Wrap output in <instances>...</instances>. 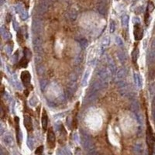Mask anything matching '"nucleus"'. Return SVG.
Here are the masks:
<instances>
[{"label":"nucleus","mask_w":155,"mask_h":155,"mask_svg":"<svg viewBox=\"0 0 155 155\" xmlns=\"http://www.w3.org/2000/svg\"><path fill=\"white\" fill-rule=\"evenodd\" d=\"M110 37H105L102 39V44L100 46V54H102L104 53L105 48L108 46V44H110Z\"/></svg>","instance_id":"12"},{"label":"nucleus","mask_w":155,"mask_h":155,"mask_svg":"<svg viewBox=\"0 0 155 155\" xmlns=\"http://www.w3.org/2000/svg\"><path fill=\"white\" fill-rule=\"evenodd\" d=\"M12 26L14 28V29L16 31H18L19 29V24L17 23V22L16 21V20H12Z\"/></svg>","instance_id":"40"},{"label":"nucleus","mask_w":155,"mask_h":155,"mask_svg":"<svg viewBox=\"0 0 155 155\" xmlns=\"http://www.w3.org/2000/svg\"><path fill=\"white\" fill-rule=\"evenodd\" d=\"M89 74H90V71L89 70L86 71L85 74H84V78H83V79H82V86H86L87 85V83H88V76H89Z\"/></svg>","instance_id":"23"},{"label":"nucleus","mask_w":155,"mask_h":155,"mask_svg":"<svg viewBox=\"0 0 155 155\" xmlns=\"http://www.w3.org/2000/svg\"><path fill=\"white\" fill-rule=\"evenodd\" d=\"M153 9H154V5L153 4L152 2H149V3H148V5H147V12H148L150 13V12H151Z\"/></svg>","instance_id":"36"},{"label":"nucleus","mask_w":155,"mask_h":155,"mask_svg":"<svg viewBox=\"0 0 155 155\" xmlns=\"http://www.w3.org/2000/svg\"><path fill=\"white\" fill-rule=\"evenodd\" d=\"M129 20H130V18H129L128 15L122 16V25L124 27H127L128 24H129Z\"/></svg>","instance_id":"21"},{"label":"nucleus","mask_w":155,"mask_h":155,"mask_svg":"<svg viewBox=\"0 0 155 155\" xmlns=\"http://www.w3.org/2000/svg\"><path fill=\"white\" fill-rule=\"evenodd\" d=\"M155 60V50H151L148 54V61L150 63H152Z\"/></svg>","instance_id":"24"},{"label":"nucleus","mask_w":155,"mask_h":155,"mask_svg":"<svg viewBox=\"0 0 155 155\" xmlns=\"http://www.w3.org/2000/svg\"><path fill=\"white\" fill-rule=\"evenodd\" d=\"M6 19H7V21H8V22H9V21L11 20L12 17H11V16H10V14H8V15H7V18H6Z\"/></svg>","instance_id":"47"},{"label":"nucleus","mask_w":155,"mask_h":155,"mask_svg":"<svg viewBox=\"0 0 155 155\" xmlns=\"http://www.w3.org/2000/svg\"><path fill=\"white\" fill-rule=\"evenodd\" d=\"M0 32H1V35H2V37H3V38L4 40H10L11 39L12 36H11L10 33L9 32V31L3 26H1V29H0Z\"/></svg>","instance_id":"16"},{"label":"nucleus","mask_w":155,"mask_h":155,"mask_svg":"<svg viewBox=\"0 0 155 155\" xmlns=\"http://www.w3.org/2000/svg\"><path fill=\"white\" fill-rule=\"evenodd\" d=\"M133 22L135 23V24H140V19L137 18V17H136V18L135 17V18L133 19Z\"/></svg>","instance_id":"45"},{"label":"nucleus","mask_w":155,"mask_h":155,"mask_svg":"<svg viewBox=\"0 0 155 155\" xmlns=\"http://www.w3.org/2000/svg\"><path fill=\"white\" fill-rule=\"evenodd\" d=\"M20 18H21L23 20H26L28 19V12H27L25 9L20 14Z\"/></svg>","instance_id":"34"},{"label":"nucleus","mask_w":155,"mask_h":155,"mask_svg":"<svg viewBox=\"0 0 155 155\" xmlns=\"http://www.w3.org/2000/svg\"><path fill=\"white\" fill-rule=\"evenodd\" d=\"M116 29V24H115V22L113 20H111L110 21V33H114V31Z\"/></svg>","instance_id":"35"},{"label":"nucleus","mask_w":155,"mask_h":155,"mask_svg":"<svg viewBox=\"0 0 155 155\" xmlns=\"http://www.w3.org/2000/svg\"><path fill=\"white\" fill-rule=\"evenodd\" d=\"M108 70L110 71L111 75L113 77H114L116 73V66L114 63L113 60L110 57L108 58Z\"/></svg>","instance_id":"11"},{"label":"nucleus","mask_w":155,"mask_h":155,"mask_svg":"<svg viewBox=\"0 0 155 155\" xmlns=\"http://www.w3.org/2000/svg\"><path fill=\"white\" fill-rule=\"evenodd\" d=\"M117 56L119 59V60L121 61V63H124L126 61V55L122 51H118L117 52Z\"/></svg>","instance_id":"26"},{"label":"nucleus","mask_w":155,"mask_h":155,"mask_svg":"<svg viewBox=\"0 0 155 155\" xmlns=\"http://www.w3.org/2000/svg\"><path fill=\"white\" fill-rule=\"evenodd\" d=\"M1 134H3V125H1Z\"/></svg>","instance_id":"48"},{"label":"nucleus","mask_w":155,"mask_h":155,"mask_svg":"<svg viewBox=\"0 0 155 155\" xmlns=\"http://www.w3.org/2000/svg\"><path fill=\"white\" fill-rule=\"evenodd\" d=\"M43 40L40 37H36L33 40V44H34V49L37 54H41L43 52V48H42Z\"/></svg>","instance_id":"4"},{"label":"nucleus","mask_w":155,"mask_h":155,"mask_svg":"<svg viewBox=\"0 0 155 155\" xmlns=\"http://www.w3.org/2000/svg\"><path fill=\"white\" fill-rule=\"evenodd\" d=\"M38 103V99L36 96H33L29 99V105L32 107H35Z\"/></svg>","instance_id":"28"},{"label":"nucleus","mask_w":155,"mask_h":155,"mask_svg":"<svg viewBox=\"0 0 155 155\" xmlns=\"http://www.w3.org/2000/svg\"><path fill=\"white\" fill-rule=\"evenodd\" d=\"M131 110L135 114L139 113V105H138V102L136 101H133L132 102V103H131Z\"/></svg>","instance_id":"20"},{"label":"nucleus","mask_w":155,"mask_h":155,"mask_svg":"<svg viewBox=\"0 0 155 155\" xmlns=\"http://www.w3.org/2000/svg\"><path fill=\"white\" fill-rule=\"evenodd\" d=\"M3 3H4V0H1V6H3Z\"/></svg>","instance_id":"49"},{"label":"nucleus","mask_w":155,"mask_h":155,"mask_svg":"<svg viewBox=\"0 0 155 155\" xmlns=\"http://www.w3.org/2000/svg\"><path fill=\"white\" fill-rule=\"evenodd\" d=\"M138 55H139V50L138 48H134L133 53H132V60H133V62L135 64L136 63V60H137V58H138Z\"/></svg>","instance_id":"22"},{"label":"nucleus","mask_w":155,"mask_h":155,"mask_svg":"<svg viewBox=\"0 0 155 155\" xmlns=\"http://www.w3.org/2000/svg\"><path fill=\"white\" fill-rule=\"evenodd\" d=\"M20 54H19V52L17 51V52H16L15 54H14V55H13V60H14V61L16 62L17 60V59H18V57H17V56L19 55Z\"/></svg>","instance_id":"44"},{"label":"nucleus","mask_w":155,"mask_h":155,"mask_svg":"<svg viewBox=\"0 0 155 155\" xmlns=\"http://www.w3.org/2000/svg\"><path fill=\"white\" fill-rule=\"evenodd\" d=\"M152 49L153 50H155V39L153 40L152 42Z\"/></svg>","instance_id":"46"},{"label":"nucleus","mask_w":155,"mask_h":155,"mask_svg":"<svg viewBox=\"0 0 155 155\" xmlns=\"http://www.w3.org/2000/svg\"><path fill=\"white\" fill-rule=\"evenodd\" d=\"M30 79H31V76L29 71H23L21 73V80L25 85V86H28L30 84Z\"/></svg>","instance_id":"10"},{"label":"nucleus","mask_w":155,"mask_h":155,"mask_svg":"<svg viewBox=\"0 0 155 155\" xmlns=\"http://www.w3.org/2000/svg\"><path fill=\"white\" fill-rule=\"evenodd\" d=\"M144 30L140 24H135L134 26V37L136 40H140L143 38Z\"/></svg>","instance_id":"6"},{"label":"nucleus","mask_w":155,"mask_h":155,"mask_svg":"<svg viewBox=\"0 0 155 155\" xmlns=\"http://www.w3.org/2000/svg\"><path fill=\"white\" fill-rule=\"evenodd\" d=\"M118 88H119V91L122 96H127V91H128V86L124 80L119 81L118 82Z\"/></svg>","instance_id":"7"},{"label":"nucleus","mask_w":155,"mask_h":155,"mask_svg":"<svg viewBox=\"0 0 155 155\" xmlns=\"http://www.w3.org/2000/svg\"><path fill=\"white\" fill-rule=\"evenodd\" d=\"M28 61H29V60H28L25 57H23L21 59L20 62V66L23 67V68H26V67H27V64H28Z\"/></svg>","instance_id":"31"},{"label":"nucleus","mask_w":155,"mask_h":155,"mask_svg":"<svg viewBox=\"0 0 155 155\" xmlns=\"http://www.w3.org/2000/svg\"><path fill=\"white\" fill-rule=\"evenodd\" d=\"M41 122H42V127H43V130L44 131H46V129H48V115H46V113L45 110H43V112L42 119H41Z\"/></svg>","instance_id":"14"},{"label":"nucleus","mask_w":155,"mask_h":155,"mask_svg":"<svg viewBox=\"0 0 155 155\" xmlns=\"http://www.w3.org/2000/svg\"><path fill=\"white\" fill-rule=\"evenodd\" d=\"M82 60H83V56L82 55H79L76 58H75V63H76V65H79V64H81L82 62Z\"/></svg>","instance_id":"37"},{"label":"nucleus","mask_w":155,"mask_h":155,"mask_svg":"<svg viewBox=\"0 0 155 155\" xmlns=\"http://www.w3.org/2000/svg\"><path fill=\"white\" fill-rule=\"evenodd\" d=\"M133 79H134V82L136 84V85H137L139 88H141L142 86V82H141V76H140L138 74L134 73L133 74Z\"/></svg>","instance_id":"19"},{"label":"nucleus","mask_w":155,"mask_h":155,"mask_svg":"<svg viewBox=\"0 0 155 155\" xmlns=\"http://www.w3.org/2000/svg\"><path fill=\"white\" fill-rule=\"evenodd\" d=\"M37 71L38 74H40V75L43 74L44 72H45V70H44L43 66V65H38L37 68Z\"/></svg>","instance_id":"33"},{"label":"nucleus","mask_w":155,"mask_h":155,"mask_svg":"<svg viewBox=\"0 0 155 155\" xmlns=\"http://www.w3.org/2000/svg\"><path fill=\"white\" fill-rule=\"evenodd\" d=\"M147 143L148 146L149 155H152L153 152L154 144H155V136L153 135L151 127L149 124H147Z\"/></svg>","instance_id":"1"},{"label":"nucleus","mask_w":155,"mask_h":155,"mask_svg":"<svg viewBox=\"0 0 155 155\" xmlns=\"http://www.w3.org/2000/svg\"><path fill=\"white\" fill-rule=\"evenodd\" d=\"M41 61H42V58L40 57H37L35 58V63L37 65H40L41 63Z\"/></svg>","instance_id":"43"},{"label":"nucleus","mask_w":155,"mask_h":155,"mask_svg":"<svg viewBox=\"0 0 155 155\" xmlns=\"http://www.w3.org/2000/svg\"><path fill=\"white\" fill-rule=\"evenodd\" d=\"M50 2L46 1V0H41L40 2L39 5L37 6V11L40 14H43L45 13L46 11L48 10V8H49V6H50Z\"/></svg>","instance_id":"5"},{"label":"nucleus","mask_w":155,"mask_h":155,"mask_svg":"<svg viewBox=\"0 0 155 155\" xmlns=\"http://www.w3.org/2000/svg\"><path fill=\"white\" fill-rule=\"evenodd\" d=\"M77 16H78V13L77 12L74 10V9H72L70 12H69V18L71 21H74L76 20L77 18Z\"/></svg>","instance_id":"27"},{"label":"nucleus","mask_w":155,"mask_h":155,"mask_svg":"<svg viewBox=\"0 0 155 155\" xmlns=\"http://www.w3.org/2000/svg\"><path fill=\"white\" fill-rule=\"evenodd\" d=\"M105 1V0H99L97 4V10L102 16H105L107 13V5Z\"/></svg>","instance_id":"9"},{"label":"nucleus","mask_w":155,"mask_h":155,"mask_svg":"<svg viewBox=\"0 0 155 155\" xmlns=\"http://www.w3.org/2000/svg\"><path fill=\"white\" fill-rule=\"evenodd\" d=\"M5 50H6V51L8 54H10V53L12 51V46H9V45H7V46H6Z\"/></svg>","instance_id":"41"},{"label":"nucleus","mask_w":155,"mask_h":155,"mask_svg":"<svg viewBox=\"0 0 155 155\" xmlns=\"http://www.w3.org/2000/svg\"><path fill=\"white\" fill-rule=\"evenodd\" d=\"M12 84L14 85V86L17 88V89L21 90V89H22V85H21L20 82L18 81V79H17V75L14 74V75L12 76Z\"/></svg>","instance_id":"18"},{"label":"nucleus","mask_w":155,"mask_h":155,"mask_svg":"<svg viewBox=\"0 0 155 155\" xmlns=\"http://www.w3.org/2000/svg\"><path fill=\"white\" fill-rule=\"evenodd\" d=\"M115 41H116V43L117 44V45H119V46H122L123 45V42H122V39L119 37H116V39H115Z\"/></svg>","instance_id":"38"},{"label":"nucleus","mask_w":155,"mask_h":155,"mask_svg":"<svg viewBox=\"0 0 155 155\" xmlns=\"http://www.w3.org/2000/svg\"><path fill=\"white\" fill-rule=\"evenodd\" d=\"M43 21L39 18H34L33 20V25H32L33 33L34 34L40 35L43 31Z\"/></svg>","instance_id":"3"},{"label":"nucleus","mask_w":155,"mask_h":155,"mask_svg":"<svg viewBox=\"0 0 155 155\" xmlns=\"http://www.w3.org/2000/svg\"><path fill=\"white\" fill-rule=\"evenodd\" d=\"M15 9H16V11H17V13H19V14H20L23 10H24V9H23V6L20 4V3H18L17 6H16V7H15Z\"/></svg>","instance_id":"32"},{"label":"nucleus","mask_w":155,"mask_h":155,"mask_svg":"<svg viewBox=\"0 0 155 155\" xmlns=\"http://www.w3.org/2000/svg\"><path fill=\"white\" fill-rule=\"evenodd\" d=\"M127 69H126L125 68H121L118 71V72H117V74H116V77H117L118 82L123 80L124 78H125L126 75H127Z\"/></svg>","instance_id":"15"},{"label":"nucleus","mask_w":155,"mask_h":155,"mask_svg":"<svg viewBox=\"0 0 155 155\" xmlns=\"http://www.w3.org/2000/svg\"><path fill=\"white\" fill-rule=\"evenodd\" d=\"M43 150V146H40V147L37 149V150H36L35 153H36L37 155H42Z\"/></svg>","instance_id":"39"},{"label":"nucleus","mask_w":155,"mask_h":155,"mask_svg":"<svg viewBox=\"0 0 155 155\" xmlns=\"http://www.w3.org/2000/svg\"><path fill=\"white\" fill-rule=\"evenodd\" d=\"M3 141H4V143L6 144V145L9 146V147H12V146H13V144H14L13 138H12V136H10V135H6V136H5L4 138H3Z\"/></svg>","instance_id":"17"},{"label":"nucleus","mask_w":155,"mask_h":155,"mask_svg":"<svg viewBox=\"0 0 155 155\" xmlns=\"http://www.w3.org/2000/svg\"><path fill=\"white\" fill-rule=\"evenodd\" d=\"M99 81L102 83L103 88H107L108 83V79H110V74L105 68H101L98 71L97 73Z\"/></svg>","instance_id":"2"},{"label":"nucleus","mask_w":155,"mask_h":155,"mask_svg":"<svg viewBox=\"0 0 155 155\" xmlns=\"http://www.w3.org/2000/svg\"><path fill=\"white\" fill-rule=\"evenodd\" d=\"M24 125L26 129L28 131H31L33 130V124H32V119L29 116H24Z\"/></svg>","instance_id":"13"},{"label":"nucleus","mask_w":155,"mask_h":155,"mask_svg":"<svg viewBox=\"0 0 155 155\" xmlns=\"http://www.w3.org/2000/svg\"><path fill=\"white\" fill-rule=\"evenodd\" d=\"M31 56H32V54H31L30 51H29L28 48H25V49H24V57H25L28 60H29L30 58H31Z\"/></svg>","instance_id":"29"},{"label":"nucleus","mask_w":155,"mask_h":155,"mask_svg":"<svg viewBox=\"0 0 155 155\" xmlns=\"http://www.w3.org/2000/svg\"><path fill=\"white\" fill-rule=\"evenodd\" d=\"M48 81L45 80V79H43V80L40 81V88H41L42 91H44V90H45V88H46V85H48Z\"/></svg>","instance_id":"30"},{"label":"nucleus","mask_w":155,"mask_h":155,"mask_svg":"<svg viewBox=\"0 0 155 155\" xmlns=\"http://www.w3.org/2000/svg\"><path fill=\"white\" fill-rule=\"evenodd\" d=\"M149 17H150L149 12H147L146 14H145V23H146L147 26H148V24H149V22H148V20H149Z\"/></svg>","instance_id":"42"},{"label":"nucleus","mask_w":155,"mask_h":155,"mask_svg":"<svg viewBox=\"0 0 155 155\" xmlns=\"http://www.w3.org/2000/svg\"><path fill=\"white\" fill-rule=\"evenodd\" d=\"M48 147L50 148H54L55 146V141H56V137L54 135V133L53 132L52 130H49L48 133Z\"/></svg>","instance_id":"8"},{"label":"nucleus","mask_w":155,"mask_h":155,"mask_svg":"<svg viewBox=\"0 0 155 155\" xmlns=\"http://www.w3.org/2000/svg\"><path fill=\"white\" fill-rule=\"evenodd\" d=\"M78 41H79V43L80 46H82V48L83 49L86 48L87 46H88V40H87L86 39H85V38H82V39H79V40H78Z\"/></svg>","instance_id":"25"}]
</instances>
